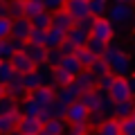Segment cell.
<instances>
[{"label": "cell", "mask_w": 135, "mask_h": 135, "mask_svg": "<svg viewBox=\"0 0 135 135\" xmlns=\"http://www.w3.org/2000/svg\"><path fill=\"white\" fill-rule=\"evenodd\" d=\"M90 36L104 41V43H113L115 41V23L108 16H97V18H92Z\"/></svg>", "instance_id": "cell-1"}, {"label": "cell", "mask_w": 135, "mask_h": 135, "mask_svg": "<svg viewBox=\"0 0 135 135\" xmlns=\"http://www.w3.org/2000/svg\"><path fill=\"white\" fill-rule=\"evenodd\" d=\"M108 95H110V99L115 101V104L133 99V92H131L128 79H126V77H115V79H113V86L108 88Z\"/></svg>", "instance_id": "cell-2"}, {"label": "cell", "mask_w": 135, "mask_h": 135, "mask_svg": "<svg viewBox=\"0 0 135 135\" xmlns=\"http://www.w3.org/2000/svg\"><path fill=\"white\" fill-rule=\"evenodd\" d=\"M27 97L34 99L43 110H47L54 101H56V88H54V86H38V88H34Z\"/></svg>", "instance_id": "cell-3"}, {"label": "cell", "mask_w": 135, "mask_h": 135, "mask_svg": "<svg viewBox=\"0 0 135 135\" xmlns=\"http://www.w3.org/2000/svg\"><path fill=\"white\" fill-rule=\"evenodd\" d=\"M106 16L115 25H119V23H128V20L135 16V9L131 7V2H110Z\"/></svg>", "instance_id": "cell-4"}, {"label": "cell", "mask_w": 135, "mask_h": 135, "mask_svg": "<svg viewBox=\"0 0 135 135\" xmlns=\"http://www.w3.org/2000/svg\"><path fill=\"white\" fill-rule=\"evenodd\" d=\"M34 32V25L27 16H20L11 23V41H20V43H27L29 36Z\"/></svg>", "instance_id": "cell-5"}, {"label": "cell", "mask_w": 135, "mask_h": 135, "mask_svg": "<svg viewBox=\"0 0 135 135\" xmlns=\"http://www.w3.org/2000/svg\"><path fill=\"white\" fill-rule=\"evenodd\" d=\"M88 117H90V108H88L81 99L72 101V104L68 106V113H65L68 124H83V122H88Z\"/></svg>", "instance_id": "cell-6"}, {"label": "cell", "mask_w": 135, "mask_h": 135, "mask_svg": "<svg viewBox=\"0 0 135 135\" xmlns=\"http://www.w3.org/2000/svg\"><path fill=\"white\" fill-rule=\"evenodd\" d=\"M65 11L72 16L77 23L86 18H92L90 14V0H65Z\"/></svg>", "instance_id": "cell-7"}, {"label": "cell", "mask_w": 135, "mask_h": 135, "mask_svg": "<svg viewBox=\"0 0 135 135\" xmlns=\"http://www.w3.org/2000/svg\"><path fill=\"white\" fill-rule=\"evenodd\" d=\"M108 68H110V74H115V77H126V79H128L131 74H133V59H131L128 52H122Z\"/></svg>", "instance_id": "cell-8"}, {"label": "cell", "mask_w": 135, "mask_h": 135, "mask_svg": "<svg viewBox=\"0 0 135 135\" xmlns=\"http://www.w3.org/2000/svg\"><path fill=\"white\" fill-rule=\"evenodd\" d=\"M81 95H83V90H81V86H79L77 81H72L70 86H61V88H56V101L65 104V106H70L72 101L81 99Z\"/></svg>", "instance_id": "cell-9"}, {"label": "cell", "mask_w": 135, "mask_h": 135, "mask_svg": "<svg viewBox=\"0 0 135 135\" xmlns=\"http://www.w3.org/2000/svg\"><path fill=\"white\" fill-rule=\"evenodd\" d=\"M11 65H14V70H16V74H29V72H34L36 70V63L32 61V59L27 56V54L23 52V50H18V52L11 56Z\"/></svg>", "instance_id": "cell-10"}, {"label": "cell", "mask_w": 135, "mask_h": 135, "mask_svg": "<svg viewBox=\"0 0 135 135\" xmlns=\"http://www.w3.org/2000/svg\"><path fill=\"white\" fill-rule=\"evenodd\" d=\"M23 119V113L14 110L9 115H0V135H14L18 131V124Z\"/></svg>", "instance_id": "cell-11"}, {"label": "cell", "mask_w": 135, "mask_h": 135, "mask_svg": "<svg viewBox=\"0 0 135 135\" xmlns=\"http://www.w3.org/2000/svg\"><path fill=\"white\" fill-rule=\"evenodd\" d=\"M88 38H90V29L83 27V25H79V23L68 32V41H70L74 47H86Z\"/></svg>", "instance_id": "cell-12"}, {"label": "cell", "mask_w": 135, "mask_h": 135, "mask_svg": "<svg viewBox=\"0 0 135 135\" xmlns=\"http://www.w3.org/2000/svg\"><path fill=\"white\" fill-rule=\"evenodd\" d=\"M43 124L45 122L41 119V117H23L18 124V131L23 135H38L41 131H43Z\"/></svg>", "instance_id": "cell-13"}, {"label": "cell", "mask_w": 135, "mask_h": 135, "mask_svg": "<svg viewBox=\"0 0 135 135\" xmlns=\"http://www.w3.org/2000/svg\"><path fill=\"white\" fill-rule=\"evenodd\" d=\"M63 70V72H68L70 74V77L72 79H77L79 74L83 72V70H86V68L81 65V63H79V59L74 56V54H65V56H63V61H61V65H59Z\"/></svg>", "instance_id": "cell-14"}, {"label": "cell", "mask_w": 135, "mask_h": 135, "mask_svg": "<svg viewBox=\"0 0 135 135\" xmlns=\"http://www.w3.org/2000/svg\"><path fill=\"white\" fill-rule=\"evenodd\" d=\"M23 52L27 54L29 59H32L36 65H43L45 61H47V47L45 45H34V43H25Z\"/></svg>", "instance_id": "cell-15"}, {"label": "cell", "mask_w": 135, "mask_h": 135, "mask_svg": "<svg viewBox=\"0 0 135 135\" xmlns=\"http://www.w3.org/2000/svg\"><path fill=\"white\" fill-rule=\"evenodd\" d=\"M77 25V20L72 18V16L68 14L65 9L63 11H56V14H52V27H56V29H61V32H70V29Z\"/></svg>", "instance_id": "cell-16"}, {"label": "cell", "mask_w": 135, "mask_h": 135, "mask_svg": "<svg viewBox=\"0 0 135 135\" xmlns=\"http://www.w3.org/2000/svg\"><path fill=\"white\" fill-rule=\"evenodd\" d=\"M18 110L23 113V117H41L43 115V108L36 104L34 99H29V97H25V99H20L18 104Z\"/></svg>", "instance_id": "cell-17"}, {"label": "cell", "mask_w": 135, "mask_h": 135, "mask_svg": "<svg viewBox=\"0 0 135 135\" xmlns=\"http://www.w3.org/2000/svg\"><path fill=\"white\" fill-rule=\"evenodd\" d=\"M65 41H68V34H65V32H61V29H56V27H50V29H47L45 47H47V50H56V47H61Z\"/></svg>", "instance_id": "cell-18"}, {"label": "cell", "mask_w": 135, "mask_h": 135, "mask_svg": "<svg viewBox=\"0 0 135 135\" xmlns=\"http://www.w3.org/2000/svg\"><path fill=\"white\" fill-rule=\"evenodd\" d=\"M68 126H70V124H68L65 119H59V117H50V119L43 124V131H47L50 135H65Z\"/></svg>", "instance_id": "cell-19"}, {"label": "cell", "mask_w": 135, "mask_h": 135, "mask_svg": "<svg viewBox=\"0 0 135 135\" xmlns=\"http://www.w3.org/2000/svg\"><path fill=\"white\" fill-rule=\"evenodd\" d=\"M101 95H104V92H101L99 88H97V90H88V92L81 95V101L90 108V110H99L101 108Z\"/></svg>", "instance_id": "cell-20"}, {"label": "cell", "mask_w": 135, "mask_h": 135, "mask_svg": "<svg viewBox=\"0 0 135 135\" xmlns=\"http://www.w3.org/2000/svg\"><path fill=\"white\" fill-rule=\"evenodd\" d=\"M74 81L81 86V90H83V92H88V90H97V77L90 72V70H83V72L79 74Z\"/></svg>", "instance_id": "cell-21"}, {"label": "cell", "mask_w": 135, "mask_h": 135, "mask_svg": "<svg viewBox=\"0 0 135 135\" xmlns=\"http://www.w3.org/2000/svg\"><path fill=\"white\" fill-rule=\"evenodd\" d=\"M97 131H101L104 135H122V122L117 117H108Z\"/></svg>", "instance_id": "cell-22"}, {"label": "cell", "mask_w": 135, "mask_h": 135, "mask_svg": "<svg viewBox=\"0 0 135 135\" xmlns=\"http://www.w3.org/2000/svg\"><path fill=\"white\" fill-rule=\"evenodd\" d=\"M131 115H135V101L133 99L115 104V117L117 119H124V117H131Z\"/></svg>", "instance_id": "cell-23"}, {"label": "cell", "mask_w": 135, "mask_h": 135, "mask_svg": "<svg viewBox=\"0 0 135 135\" xmlns=\"http://www.w3.org/2000/svg\"><path fill=\"white\" fill-rule=\"evenodd\" d=\"M18 104H20V101L7 92L5 97H0V115H9V113L18 110Z\"/></svg>", "instance_id": "cell-24"}, {"label": "cell", "mask_w": 135, "mask_h": 135, "mask_svg": "<svg viewBox=\"0 0 135 135\" xmlns=\"http://www.w3.org/2000/svg\"><path fill=\"white\" fill-rule=\"evenodd\" d=\"M29 20H32L34 29H50L52 27V14H50V11H41V14L32 16Z\"/></svg>", "instance_id": "cell-25"}, {"label": "cell", "mask_w": 135, "mask_h": 135, "mask_svg": "<svg viewBox=\"0 0 135 135\" xmlns=\"http://www.w3.org/2000/svg\"><path fill=\"white\" fill-rule=\"evenodd\" d=\"M14 79H16L14 65H11L9 61H2V63H0V83H2V86H9Z\"/></svg>", "instance_id": "cell-26"}, {"label": "cell", "mask_w": 135, "mask_h": 135, "mask_svg": "<svg viewBox=\"0 0 135 135\" xmlns=\"http://www.w3.org/2000/svg\"><path fill=\"white\" fill-rule=\"evenodd\" d=\"M18 52L16 50V43L11 38H7V41H0V61H11V56Z\"/></svg>", "instance_id": "cell-27"}, {"label": "cell", "mask_w": 135, "mask_h": 135, "mask_svg": "<svg viewBox=\"0 0 135 135\" xmlns=\"http://www.w3.org/2000/svg\"><path fill=\"white\" fill-rule=\"evenodd\" d=\"M74 56L79 59V63H81V65L86 68V70H88V68H90L92 63L97 61V59H99V56H95V54H92V52H90L88 47H79L77 52H74Z\"/></svg>", "instance_id": "cell-28"}, {"label": "cell", "mask_w": 135, "mask_h": 135, "mask_svg": "<svg viewBox=\"0 0 135 135\" xmlns=\"http://www.w3.org/2000/svg\"><path fill=\"white\" fill-rule=\"evenodd\" d=\"M88 70H90V72L95 74L97 79H101V77H106V74H110V68H108V63L104 61V59H101V56L97 59V61L92 63V65L88 68Z\"/></svg>", "instance_id": "cell-29"}, {"label": "cell", "mask_w": 135, "mask_h": 135, "mask_svg": "<svg viewBox=\"0 0 135 135\" xmlns=\"http://www.w3.org/2000/svg\"><path fill=\"white\" fill-rule=\"evenodd\" d=\"M108 7H110L108 0H90V14H92V18H97V16H106L108 14Z\"/></svg>", "instance_id": "cell-30"}, {"label": "cell", "mask_w": 135, "mask_h": 135, "mask_svg": "<svg viewBox=\"0 0 135 135\" xmlns=\"http://www.w3.org/2000/svg\"><path fill=\"white\" fill-rule=\"evenodd\" d=\"M86 47L90 50L95 56H104V52H106L108 43H104V41H99V38H95V36H90V38H88V43H86Z\"/></svg>", "instance_id": "cell-31"}, {"label": "cell", "mask_w": 135, "mask_h": 135, "mask_svg": "<svg viewBox=\"0 0 135 135\" xmlns=\"http://www.w3.org/2000/svg\"><path fill=\"white\" fill-rule=\"evenodd\" d=\"M104 92V90H101ZM101 113H104V115L106 117H115V101L110 99V95H108V92H104V95H101V108H99Z\"/></svg>", "instance_id": "cell-32"}, {"label": "cell", "mask_w": 135, "mask_h": 135, "mask_svg": "<svg viewBox=\"0 0 135 135\" xmlns=\"http://www.w3.org/2000/svg\"><path fill=\"white\" fill-rule=\"evenodd\" d=\"M74 79L70 77L68 72H63L61 68H54V88H61V86H70Z\"/></svg>", "instance_id": "cell-33"}, {"label": "cell", "mask_w": 135, "mask_h": 135, "mask_svg": "<svg viewBox=\"0 0 135 135\" xmlns=\"http://www.w3.org/2000/svg\"><path fill=\"white\" fill-rule=\"evenodd\" d=\"M41 11H47L43 7V2H38V0H27V2H25V16H27V18L41 14Z\"/></svg>", "instance_id": "cell-34"}, {"label": "cell", "mask_w": 135, "mask_h": 135, "mask_svg": "<svg viewBox=\"0 0 135 135\" xmlns=\"http://www.w3.org/2000/svg\"><path fill=\"white\" fill-rule=\"evenodd\" d=\"M63 56H65V54H63V50L61 47H56V50H47V65H52V68H59L61 65V61H63Z\"/></svg>", "instance_id": "cell-35"}, {"label": "cell", "mask_w": 135, "mask_h": 135, "mask_svg": "<svg viewBox=\"0 0 135 135\" xmlns=\"http://www.w3.org/2000/svg\"><path fill=\"white\" fill-rule=\"evenodd\" d=\"M65 113H68V106L61 104V101H54L52 106L47 108V115L50 117H59V119H65Z\"/></svg>", "instance_id": "cell-36"}, {"label": "cell", "mask_w": 135, "mask_h": 135, "mask_svg": "<svg viewBox=\"0 0 135 135\" xmlns=\"http://www.w3.org/2000/svg\"><path fill=\"white\" fill-rule=\"evenodd\" d=\"M11 23H14L11 18H7V16H0V41L11 38Z\"/></svg>", "instance_id": "cell-37"}, {"label": "cell", "mask_w": 135, "mask_h": 135, "mask_svg": "<svg viewBox=\"0 0 135 135\" xmlns=\"http://www.w3.org/2000/svg\"><path fill=\"white\" fill-rule=\"evenodd\" d=\"M65 135H90V124L88 122H83V124H70Z\"/></svg>", "instance_id": "cell-38"}, {"label": "cell", "mask_w": 135, "mask_h": 135, "mask_svg": "<svg viewBox=\"0 0 135 135\" xmlns=\"http://www.w3.org/2000/svg\"><path fill=\"white\" fill-rule=\"evenodd\" d=\"M23 83H25V88H27L29 92H32L34 88H38L41 86V79H38V74H36V70L29 72V74H23Z\"/></svg>", "instance_id": "cell-39"}, {"label": "cell", "mask_w": 135, "mask_h": 135, "mask_svg": "<svg viewBox=\"0 0 135 135\" xmlns=\"http://www.w3.org/2000/svg\"><path fill=\"white\" fill-rule=\"evenodd\" d=\"M45 41H47V29H34L27 43H34V45H45Z\"/></svg>", "instance_id": "cell-40"}, {"label": "cell", "mask_w": 135, "mask_h": 135, "mask_svg": "<svg viewBox=\"0 0 135 135\" xmlns=\"http://www.w3.org/2000/svg\"><path fill=\"white\" fill-rule=\"evenodd\" d=\"M43 7L50 11V14H56V11L65 9V0H43Z\"/></svg>", "instance_id": "cell-41"}, {"label": "cell", "mask_w": 135, "mask_h": 135, "mask_svg": "<svg viewBox=\"0 0 135 135\" xmlns=\"http://www.w3.org/2000/svg\"><path fill=\"white\" fill-rule=\"evenodd\" d=\"M119 122H122V135H135V115L124 117Z\"/></svg>", "instance_id": "cell-42"}, {"label": "cell", "mask_w": 135, "mask_h": 135, "mask_svg": "<svg viewBox=\"0 0 135 135\" xmlns=\"http://www.w3.org/2000/svg\"><path fill=\"white\" fill-rule=\"evenodd\" d=\"M128 83H131V92H133V97H135V74L128 77Z\"/></svg>", "instance_id": "cell-43"}, {"label": "cell", "mask_w": 135, "mask_h": 135, "mask_svg": "<svg viewBox=\"0 0 135 135\" xmlns=\"http://www.w3.org/2000/svg\"><path fill=\"white\" fill-rule=\"evenodd\" d=\"M7 95V86H2V83H0V97H5Z\"/></svg>", "instance_id": "cell-44"}, {"label": "cell", "mask_w": 135, "mask_h": 135, "mask_svg": "<svg viewBox=\"0 0 135 135\" xmlns=\"http://www.w3.org/2000/svg\"><path fill=\"white\" fill-rule=\"evenodd\" d=\"M131 52L135 54V41H133V43H131Z\"/></svg>", "instance_id": "cell-45"}, {"label": "cell", "mask_w": 135, "mask_h": 135, "mask_svg": "<svg viewBox=\"0 0 135 135\" xmlns=\"http://www.w3.org/2000/svg\"><path fill=\"white\" fill-rule=\"evenodd\" d=\"M113 2H133V0H113Z\"/></svg>", "instance_id": "cell-46"}, {"label": "cell", "mask_w": 135, "mask_h": 135, "mask_svg": "<svg viewBox=\"0 0 135 135\" xmlns=\"http://www.w3.org/2000/svg\"><path fill=\"white\" fill-rule=\"evenodd\" d=\"M38 135H50V133H47V131H41V133H38Z\"/></svg>", "instance_id": "cell-47"}, {"label": "cell", "mask_w": 135, "mask_h": 135, "mask_svg": "<svg viewBox=\"0 0 135 135\" xmlns=\"http://www.w3.org/2000/svg\"><path fill=\"white\" fill-rule=\"evenodd\" d=\"M92 135H104V133H101V131H95V133H92Z\"/></svg>", "instance_id": "cell-48"}, {"label": "cell", "mask_w": 135, "mask_h": 135, "mask_svg": "<svg viewBox=\"0 0 135 135\" xmlns=\"http://www.w3.org/2000/svg\"><path fill=\"white\" fill-rule=\"evenodd\" d=\"M14 135H23V133H20V131H16V133H14Z\"/></svg>", "instance_id": "cell-49"}, {"label": "cell", "mask_w": 135, "mask_h": 135, "mask_svg": "<svg viewBox=\"0 0 135 135\" xmlns=\"http://www.w3.org/2000/svg\"><path fill=\"white\" fill-rule=\"evenodd\" d=\"M2 2H11V0H2Z\"/></svg>", "instance_id": "cell-50"}, {"label": "cell", "mask_w": 135, "mask_h": 135, "mask_svg": "<svg viewBox=\"0 0 135 135\" xmlns=\"http://www.w3.org/2000/svg\"><path fill=\"white\" fill-rule=\"evenodd\" d=\"M38 2H43V0H38Z\"/></svg>", "instance_id": "cell-51"}, {"label": "cell", "mask_w": 135, "mask_h": 135, "mask_svg": "<svg viewBox=\"0 0 135 135\" xmlns=\"http://www.w3.org/2000/svg\"><path fill=\"white\" fill-rule=\"evenodd\" d=\"M133 101H135V97H133Z\"/></svg>", "instance_id": "cell-52"}, {"label": "cell", "mask_w": 135, "mask_h": 135, "mask_svg": "<svg viewBox=\"0 0 135 135\" xmlns=\"http://www.w3.org/2000/svg\"><path fill=\"white\" fill-rule=\"evenodd\" d=\"M0 63H2V61H0Z\"/></svg>", "instance_id": "cell-53"}, {"label": "cell", "mask_w": 135, "mask_h": 135, "mask_svg": "<svg viewBox=\"0 0 135 135\" xmlns=\"http://www.w3.org/2000/svg\"><path fill=\"white\" fill-rule=\"evenodd\" d=\"M90 135H92V133H90Z\"/></svg>", "instance_id": "cell-54"}]
</instances>
